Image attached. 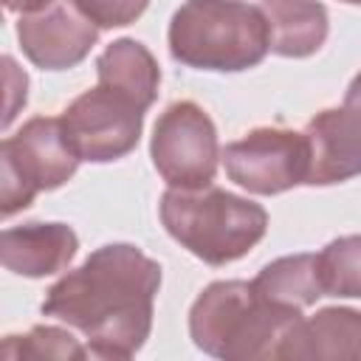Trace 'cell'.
I'll return each instance as SVG.
<instances>
[{
    "label": "cell",
    "instance_id": "cell-6",
    "mask_svg": "<svg viewBox=\"0 0 361 361\" xmlns=\"http://www.w3.org/2000/svg\"><path fill=\"white\" fill-rule=\"evenodd\" d=\"M149 158L172 189L209 186L223 158L212 116L192 99L166 104L152 127Z\"/></svg>",
    "mask_w": 361,
    "mask_h": 361
},
{
    "label": "cell",
    "instance_id": "cell-13",
    "mask_svg": "<svg viewBox=\"0 0 361 361\" xmlns=\"http://www.w3.org/2000/svg\"><path fill=\"white\" fill-rule=\"evenodd\" d=\"M268 23L271 54L288 59L313 56L330 31V17L319 0H259Z\"/></svg>",
    "mask_w": 361,
    "mask_h": 361
},
{
    "label": "cell",
    "instance_id": "cell-12",
    "mask_svg": "<svg viewBox=\"0 0 361 361\" xmlns=\"http://www.w3.org/2000/svg\"><path fill=\"white\" fill-rule=\"evenodd\" d=\"M279 358H347L361 361V310L322 307L285 338Z\"/></svg>",
    "mask_w": 361,
    "mask_h": 361
},
{
    "label": "cell",
    "instance_id": "cell-14",
    "mask_svg": "<svg viewBox=\"0 0 361 361\" xmlns=\"http://www.w3.org/2000/svg\"><path fill=\"white\" fill-rule=\"evenodd\" d=\"M96 76H99V85L133 99L141 110H149L152 102L158 99L161 68H158L152 51L133 37L113 39L99 54Z\"/></svg>",
    "mask_w": 361,
    "mask_h": 361
},
{
    "label": "cell",
    "instance_id": "cell-15",
    "mask_svg": "<svg viewBox=\"0 0 361 361\" xmlns=\"http://www.w3.org/2000/svg\"><path fill=\"white\" fill-rule=\"evenodd\" d=\"M251 285L268 302H276V305H285V307H296V310H305V307L316 305L324 296L322 279H319L316 254L279 257V259L268 262L251 279Z\"/></svg>",
    "mask_w": 361,
    "mask_h": 361
},
{
    "label": "cell",
    "instance_id": "cell-1",
    "mask_svg": "<svg viewBox=\"0 0 361 361\" xmlns=\"http://www.w3.org/2000/svg\"><path fill=\"white\" fill-rule=\"evenodd\" d=\"M161 265L130 243H107L59 276L42 313L79 330L93 358H133L152 333Z\"/></svg>",
    "mask_w": 361,
    "mask_h": 361
},
{
    "label": "cell",
    "instance_id": "cell-9",
    "mask_svg": "<svg viewBox=\"0 0 361 361\" xmlns=\"http://www.w3.org/2000/svg\"><path fill=\"white\" fill-rule=\"evenodd\" d=\"M99 39V28L73 0H39L17 17V42L42 71L79 65Z\"/></svg>",
    "mask_w": 361,
    "mask_h": 361
},
{
    "label": "cell",
    "instance_id": "cell-19",
    "mask_svg": "<svg viewBox=\"0 0 361 361\" xmlns=\"http://www.w3.org/2000/svg\"><path fill=\"white\" fill-rule=\"evenodd\" d=\"M3 65H6V79H8V102H6V116H3V124L8 127L11 118L17 116V110L25 104L28 99V76L23 71H17L14 59L11 56H3Z\"/></svg>",
    "mask_w": 361,
    "mask_h": 361
},
{
    "label": "cell",
    "instance_id": "cell-20",
    "mask_svg": "<svg viewBox=\"0 0 361 361\" xmlns=\"http://www.w3.org/2000/svg\"><path fill=\"white\" fill-rule=\"evenodd\" d=\"M34 3H39V0H6V8H8V11H17V14H20V11L31 8Z\"/></svg>",
    "mask_w": 361,
    "mask_h": 361
},
{
    "label": "cell",
    "instance_id": "cell-2",
    "mask_svg": "<svg viewBox=\"0 0 361 361\" xmlns=\"http://www.w3.org/2000/svg\"><path fill=\"white\" fill-rule=\"evenodd\" d=\"M302 310L268 302L245 279L206 285L189 307V336L197 350L226 361L279 358Z\"/></svg>",
    "mask_w": 361,
    "mask_h": 361
},
{
    "label": "cell",
    "instance_id": "cell-7",
    "mask_svg": "<svg viewBox=\"0 0 361 361\" xmlns=\"http://www.w3.org/2000/svg\"><path fill=\"white\" fill-rule=\"evenodd\" d=\"M226 175L251 195H282L307 183L310 144L305 130L254 127L223 149Z\"/></svg>",
    "mask_w": 361,
    "mask_h": 361
},
{
    "label": "cell",
    "instance_id": "cell-4",
    "mask_svg": "<svg viewBox=\"0 0 361 361\" xmlns=\"http://www.w3.org/2000/svg\"><path fill=\"white\" fill-rule=\"evenodd\" d=\"M169 54L195 71L237 73L259 65L268 51V23L245 0H186L169 20Z\"/></svg>",
    "mask_w": 361,
    "mask_h": 361
},
{
    "label": "cell",
    "instance_id": "cell-11",
    "mask_svg": "<svg viewBox=\"0 0 361 361\" xmlns=\"http://www.w3.org/2000/svg\"><path fill=\"white\" fill-rule=\"evenodd\" d=\"M79 251V237L68 223H23L8 226L0 234V259L3 268L42 279L51 274L65 271Z\"/></svg>",
    "mask_w": 361,
    "mask_h": 361
},
{
    "label": "cell",
    "instance_id": "cell-5",
    "mask_svg": "<svg viewBox=\"0 0 361 361\" xmlns=\"http://www.w3.org/2000/svg\"><path fill=\"white\" fill-rule=\"evenodd\" d=\"M79 164L82 158L68 144L59 116L28 118L14 135H6L0 144L3 217L28 209L39 192L59 189L65 180L73 178Z\"/></svg>",
    "mask_w": 361,
    "mask_h": 361
},
{
    "label": "cell",
    "instance_id": "cell-21",
    "mask_svg": "<svg viewBox=\"0 0 361 361\" xmlns=\"http://www.w3.org/2000/svg\"><path fill=\"white\" fill-rule=\"evenodd\" d=\"M341 3H350V6H361V0H341Z\"/></svg>",
    "mask_w": 361,
    "mask_h": 361
},
{
    "label": "cell",
    "instance_id": "cell-17",
    "mask_svg": "<svg viewBox=\"0 0 361 361\" xmlns=\"http://www.w3.org/2000/svg\"><path fill=\"white\" fill-rule=\"evenodd\" d=\"M3 355L6 358H87L90 350L62 327L37 324L28 333L6 336Z\"/></svg>",
    "mask_w": 361,
    "mask_h": 361
},
{
    "label": "cell",
    "instance_id": "cell-3",
    "mask_svg": "<svg viewBox=\"0 0 361 361\" xmlns=\"http://www.w3.org/2000/svg\"><path fill=\"white\" fill-rule=\"evenodd\" d=\"M161 223L166 234L206 265H228L245 257L268 231V212L220 186L166 189L161 195Z\"/></svg>",
    "mask_w": 361,
    "mask_h": 361
},
{
    "label": "cell",
    "instance_id": "cell-10",
    "mask_svg": "<svg viewBox=\"0 0 361 361\" xmlns=\"http://www.w3.org/2000/svg\"><path fill=\"white\" fill-rule=\"evenodd\" d=\"M310 144L307 186H333L361 175V71L344 90L341 107H327L305 124Z\"/></svg>",
    "mask_w": 361,
    "mask_h": 361
},
{
    "label": "cell",
    "instance_id": "cell-8",
    "mask_svg": "<svg viewBox=\"0 0 361 361\" xmlns=\"http://www.w3.org/2000/svg\"><path fill=\"white\" fill-rule=\"evenodd\" d=\"M144 113L147 110L133 99L96 82V87L79 93L62 110L59 124L82 161L110 164L135 149L144 130Z\"/></svg>",
    "mask_w": 361,
    "mask_h": 361
},
{
    "label": "cell",
    "instance_id": "cell-18",
    "mask_svg": "<svg viewBox=\"0 0 361 361\" xmlns=\"http://www.w3.org/2000/svg\"><path fill=\"white\" fill-rule=\"evenodd\" d=\"M73 3L99 31L135 23L149 6V0H73Z\"/></svg>",
    "mask_w": 361,
    "mask_h": 361
},
{
    "label": "cell",
    "instance_id": "cell-16",
    "mask_svg": "<svg viewBox=\"0 0 361 361\" xmlns=\"http://www.w3.org/2000/svg\"><path fill=\"white\" fill-rule=\"evenodd\" d=\"M316 265L324 296L361 299V234L330 240L316 254Z\"/></svg>",
    "mask_w": 361,
    "mask_h": 361
}]
</instances>
